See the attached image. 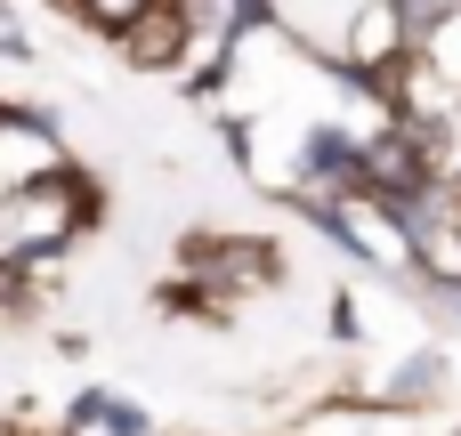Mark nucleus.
<instances>
[{
    "instance_id": "nucleus-2",
    "label": "nucleus",
    "mask_w": 461,
    "mask_h": 436,
    "mask_svg": "<svg viewBox=\"0 0 461 436\" xmlns=\"http://www.w3.org/2000/svg\"><path fill=\"white\" fill-rule=\"evenodd\" d=\"M413 57H421V65H429V73L461 97V8H446L438 24H421V32H413Z\"/></svg>"
},
{
    "instance_id": "nucleus-1",
    "label": "nucleus",
    "mask_w": 461,
    "mask_h": 436,
    "mask_svg": "<svg viewBox=\"0 0 461 436\" xmlns=\"http://www.w3.org/2000/svg\"><path fill=\"white\" fill-rule=\"evenodd\" d=\"M97 218V186L49 138V121L0 105V299H24V275L57 259Z\"/></svg>"
}]
</instances>
